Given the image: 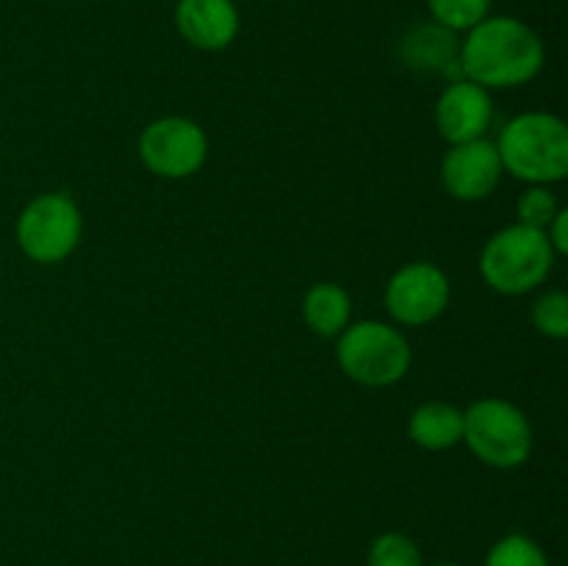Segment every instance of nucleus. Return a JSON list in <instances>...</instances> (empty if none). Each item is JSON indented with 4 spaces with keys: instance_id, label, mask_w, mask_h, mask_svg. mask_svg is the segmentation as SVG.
I'll use <instances>...</instances> for the list:
<instances>
[{
    "instance_id": "f257e3e1",
    "label": "nucleus",
    "mask_w": 568,
    "mask_h": 566,
    "mask_svg": "<svg viewBox=\"0 0 568 566\" xmlns=\"http://www.w3.org/2000/svg\"><path fill=\"white\" fill-rule=\"evenodd\" d=\"M544 42L527 22L499 14L477 22L458 48L460 78L483 89H514L544 70Z\"/></svg>"
},
{
    "instance_id": "f03ea898",
    "label": "nucleus",
    "mask_w": 568,
    "mask_h": 566,
    "mask_svg": "<svg viewBox=\"0 0 568 566\" xmlns=\"http://www.w3.org/2000/svg\"><path fill=\"white\" fill-rule=\"evenodd\" d=\"M503 170L530 186H549L568 175V128L547 111H527L505 122L497 139Z\"/></svg>"
},
{
    "instance_id": "7ed1b4c3",
    "label": "nucleus",
    "mask_w": 568,
    "mask_h": 566,
    "mask_svg": "<svg viewBox=\"0 0 568 566\" xmlns=\"http://www.w3.org/2000/svg\"><path fill=\"white\" fill-rule=\"evenodd\" d=\"M555 259L547 233L516 222L488 239L480 253V275L494 292L519 297L547 281Z\"/></svg>"
},
{
    "instance_id": "20e7f679",
    "label": "nucleus",
    "mask_w": 568,
    "mask_h": 566,
    "mask_svg": "<svg viewBox=\"0 0 568 566\" xmlns=\"http://www.w3.org/2000/svg\"><path fill=\"white\" fill-rule=\"evenodd\" d=\"M336 358L349 381L369 388H383L408 375L414 353H410V344L403 331L388 322L364 320L338 333Z\"/></svg>"
},
{
    "instance_id": "39448f33",
    "label": "nucleus",
    "mask_w": 568,
    "mask_h": 566,
    "mask_svg": "<svg viewBox=\"0 0 568 566\" xmlns=\"http://www.w3.org/2000/svg\"><path fill=\"white\" fill-rule=\"evenodd\" d=\"M464 442L494 469H516L532 453V425L519 405L483 397L464 411Z\"/></svg>"
},
{
    "instance_id": "423d86ee",
    "label": "nucleus",
    "mask_w": 568,
    "mask_h": 566,
    "mask_svg": "<svg viewBox=\"0 0 568 566\" xmlns=\"http://www.w3.org/2000/svg\"><path fill=\"white\" fill-rule=\"evenodd\" d=\"M83 216L75 200L64 192H48L33 198L17 216L14 236L26 259L37 264L67 261L81 244Z\"/></svg>"
},
{
    "instance_id": "0eeeda50",
    "label": "nucleus",
    "mask_w": 568,
    "mask_h": 566,
    "mask_svg": "<svg viewBox=\"0 0 568 566\" xmlns=\"http://www.w3.org/2000/svg\"><path fill=\"white\" fill-rule=\"evenodd\" d=\"M139 159L159 178H192L209 159V137L189 117H161L139 137Z\"/></svg>"
},
{
    "instance_id": "6e6552de",
    "label": "nucleus",
    "mask_w": 568,
    "mask_h": 566,
    "mask_svg": "<svg viewBox=\"0 0 568 566\" xmlns=\"http://www.w3.org/2000/svg\"><path fill=\"white\" fill-rule=\"evenodd\" d=\"M449 297H453V286L442 266L430 261H410L388 277L383 303L394 322L422 327L447 311Z\"/></svg>"
},
{
    "instance_id": "1a4fd4ad",
    "label": "nucleus",
    "mask_w": 568,
    "mask_h": 566,
    "mask_svg": "<svg viewBox=\"0 0 568 566\" xmlns=\"http://www.w3.org/2000/svg\"><path fill=\"white\" fill-rule=\"evenodd\" d=\"M503 161H499L497 144L486 137L475 142L449 144L442 161V183L447 194L464 203L491 198L494 189L503 181Z\"/></svg>"
},
{
    "instance_id": "9d476101",
    "label": "nucleus",
    "mask_w": 568,
    "mask_h": 566,
    "mask_svg": "<svg viewBox=\"0 0 568 566\" xmlns=\"http://www.w3.org/2000/svg\"><path fill=\"white\" fill-rule=\"evenodd\" d=\"M494 120V103L488 89L466 78L447 83L436 103V128L449 144L475 142L486 137Z\"/></svg>"
},
{
    "instance_id": "9b49d317",
    "label": "nucleus",
    "mask_w": 568,
    "mask_h": 566,
    "mask_svg": "<svg viewBox=\"0 0 568 566\" xmlns=\"http://www.w3.org/2000/svg\"><path fill=\"white\" fill-rule=\"evenodd\" d=\"M175 26L192 48L216 53L239 37L242 17L233 0H178Z\"/></svg>"
},
{
    "instance_id": "f8f14e48",
    "label": "nucleus",
    "mask_w": 568,
    "mask_h": 566,
    "mask_svg": "<svg viewBox=\"0 0 568 566\" xmlns=\"http://www.w3.org/2000/svg\"><path fill=\"white\" fill-rule=\"evenodd\" d=\"M458 39L453 31L436 26V22H422L410 28L399 42V55L405 67L416 72H442L449 81L460 78L458 67Z\"/></svg>"
},
{
    "instance_id": "ddd939ff",
    "label": "nucleus",
    "mask_w": 568,
    "mask_h": 566,
    "mask_svg": "<svg viewBox=\"0 0 568 566\" xmlns=\"http://www.w3.org/2000/svg\"><path fill=\"white\" fill-rule=\"evenodd\" d=\"M408 436L430 453L453 449L455 444L464 442V411L438 400L419 405L408 420Z\"/></svg>"
},
{
    "instance_id": "4468645a",
    "label": "nucleus",
    "mask_w": 568,
    "mask_h": 566,
    "mask_svg": "<svg viewBox=\"0 0 568 566\" xmlns=\"http://www.w3.org/2000/svg\"><path fill=\"white\" fill-rule=\"evenodd\" d=\"M353 300L338 283H316L303 297V316L316 336L333 338L349 325Z\"/></svg>"
},
{
    "instance_id": "2eb2a0df",
    "label": "nucleus",
    "mask_w": 568,
    "mask_h": 566,
    "mask_svg": "<svg viewBox=\"0 0 568 566\" xmlns=\"http://www.w3.org/2000/svg\"><path fill=\"white\" fill-rule=\"evenodd\" d=\"M433 22L453 33H466L491 14V0H427Z\"/></svg>"
},
{
    "instance_id": "dca6fc26",
    "label": "nucleus",
    "mask_w": 568,
    "mask_h": 566,
    "mask_svg": "<svg viewBox=\"0 0 568 566\" xmlns=\"http://www.w3.org/2000/svg\"><path fill=\"white\" fill-rule=\"evenodd\" d=\"M486 566H552L541 544L532 542L525 533L503 536L486 555Z\"/></svg>"
},
{
    "instance_id": "f3484780",
    "label": "nucleus",
    "mask_w": 568,
    "mask_h": 566,
    "mask_svg": "<svg viewBox=\"0 0 568 566\" xmlns=\"http://www.w3.org/2000/svg\"><path fill=\"white\" fill-rule=\"evenodd\" d=\"M369 566H425L422 564V553L416 542L405 533H381L372 542L369 555H366Z\"/></svg>"
},
{
    "instance_id": "a211bd4d",
    "label": "nucleus",
    "mask_w": 568,
    "mask_h": 566,
    "mask_svg": "<svg viewBox=\"0 0 568 566\" xmlns=\"http://www.w3.org/2000/svg\"><path fill=\"white\" fill-rule=\"evenodd\" d=\"M532 325L541 336L547 338H566L568 336V294L566 292H547L532 305Z\"/></svg>"
},
{
    "instance_id": "6ab92c4d",
    "label": "nucleus",
    "mask_w": 568,
    "mask_h": 566,
    "mask_svg": "<svg viewBox=\"0 0 568 566\" xmlns=\"http://www.w3.org/2000/svg\"><path fill=\"white\" fill-rule=\"evenodd\" d=\"M558 211V198L549 192V186H530L519 200H516L519 225L536 228V231H547V225L555 220Z\"/></svg>"
},
{
    "instance_id": "aec40b11",
    "label": "nucleus",
    "mask_w": 568,
    "mask_h": 566,
    "mask_svg": "<svg viewBox=\"0 0 568 566\" xmlns=\"http://www.w3.org/2000/svg\"><path fill=\"white\" fill-rule=\"evenodd\" d=\"M544 233H547V239H549V244H552L555 255H566L568 253V211L560 209Z\"/></svg>"
},
{
    "instance_id": "412c9836",
    "label": "nucleus",
    "mask_w": 568,
    "mask_h": 566,
    "mask_svg": "<svg viewBox=\"0 0 568 566\" xmlns=\"http://www.w3.org/2000/svg\"><path fill=\"white\" fill-rule=\"evenodd\" d=\"M436 566H460V564H436Z\"/></svg>"
}]
</instances>
